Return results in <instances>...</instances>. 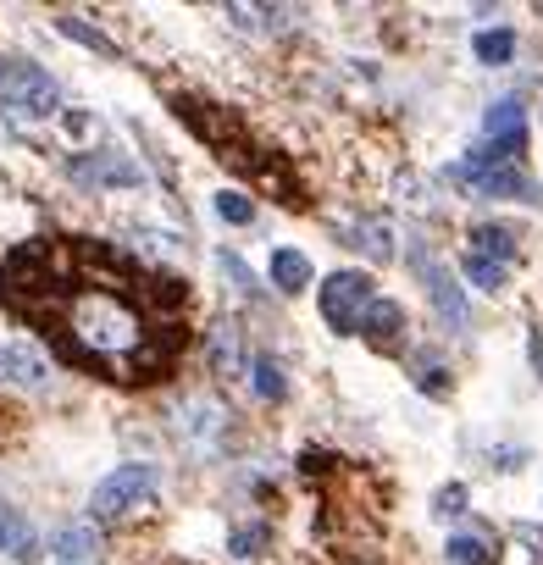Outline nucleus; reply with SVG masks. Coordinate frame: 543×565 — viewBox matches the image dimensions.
Wrapping results in <instances>:
<instances>
[{"instance_id":"29","label":"nucleus","mask_w":543,"mask_h":565,"mask_svg":"<svg viewBox=\"0 0 543 565\" xmlns=\"http://www.w3.org/2000/svg\"><path fill=\"white\" fill-rule=\"evenodd\" d=\"M521 538H527L532 549H543V527H521Z\"/></svg>"},{"instance_id":"7","label":"nucleus","mask_w":543,"mask_h":565,"mask_svg":"<svg viewBox=\"0 0 543 565\" xmlns=\"http://www.w3.org/2000/svg\"><path fill=\"white\" fill-rule=\"evenodd\" d=\"M483 133H488L483 150H494V156H505V161L521 167V156H527V111H521L516 100H499V106L483 117Z\"/></svg>"},{"instance_id":"6","label":"nucleus","mask_w":543,"mask_h":565,"mask_svg":"<svg viewBox=\"0 0 543 565\" xmlns=\"http://www.w3.org/2000/svg\"><path fill=\"white\" fill-rule=\"evenodd\" d=\"M377 283L372 277H361V272H333L322 283V322L333 327V333H361V316H366V305L377 300Z\"/></svg>"},{"instance_id":"14","label":"nucleus","mask_w":543,"mask_h":565,"mask_svg":"<svg viewBox=\"0 0 543 565\" xmlns=\"http://www.w3.org/2000/svg\"><path fill=\"white\" fill-rule=\"evenodd\" d=\"M444 560L449 565H499V543L488 532H455L444 543Z\"/></svg>"},{"instance_id":"4","label":"nucleus","mask_w":543,"mask_h":565,"mask_svg":"<svg viewBox=\"0 0 543 565\" xmlns=\"http://www.w3.org/2000/svg\"><path fill=\"white\" fill-rule=\"evenodd\" d=\"M0 106L12 117H50L61 106V89L56 78L28 67V61H0Z\"/></svg>"},{"instance_id":"16","label":"nucleus","mask_w":543,"mask_h":565,"mask_svg":"<svg viewBox=\"0 0 543 565\" xmlns=\"http://www.w3.org/2000/svg\"><path fill=\"white\" fill-rule=\"evenodd\" d=\"M471 255H488V261L510 266V255H516V233H510L505 222H477V228H471Z\"/></svg>"},{"instance_id":"18","label":"nucleus","mask_w":543,"mask_h":565,"mask_svg":"<svg viewBox=\"0 0 543 565\" xmlns=\"http://www.w3.org/2000/svg\"><path fill=\"white\" fill-rule=\"evenodd\" d=\"M471 50H477V61H488V67H505V61L516 56V34H510V28H483V34L471 39Z\"/></svg>"},{"instance_id":"5","label":"nucleus","mask_w":543,"mask_h":565,"mask_svg":"<svg viewBox=\"0 0 543 565\" xmlns=\"http://www.w3.org/2000/svg\"><path fill=\"white\" fill-rule=\"evenodd\" d=\"M455 178L471 183L477 194H494V200H532V194H538V183H532L516 161L494 156V150H471V156L455 167Z\"/></svg>"},{"instance_id":"11","label":"nucleus","mask_w":543,"mask_h":565,"mask_svg":"<svg viewBox=\"0 0 543 565\" xmlns=\"http://www.w3.org/2000/svg\"><path fill=\"white\" fill-rule=\"evenodd\" d=\"M0 377L17 388H45L50 383V366L39 361L28 344H0Z\"/></svg>"},{"instance_id":"26","label":"nucleus","mask_w":543,"mask_h":565,"mask_svg":"<svg viewBox=\"0 0 543 565\" xmlns=\"http://www.w3.org/2000/svg\"><path fill=\"white\" fill-rule=\"evenodd\" d=\"M416 388L422 394H449V372L438 361H422V372H416Z\"/></svg>"},{"instance_id":"10","label":"nucleus","mask_w":543,"mask_h":565,"mask_svg":"<svg viewBox=\"0 0 543 565\" xmlns=\"http://www.w3.org/2000/svg\"><path fill=\"white\" fill-rule=\"evenodd\" d=\"M206 361H211V372L217 377H239L244 372V327L239 322H217L211 327Z\"/></svg>"},{"instance_id":"24","label":"nucleus","mask_w":543,"mask_h":565,"mask_svg":"<svg viewBox=\"0 0 543 565\" xmlns=\"http://www.w3.org/2000/svg\"><path fill=\"white\" fill-rule=\"evenodd\" d=\"M261 549H266V527H239L228 538V554H239V560H255Z\"/></svg>"},{"instance_id":"25","label":"nucleus","mask_w":543,"mask_h":565,"mask_svg":"<svg viewBox=\"0 0 543 565\" xmlns=\"http://www.w3.org/2000/svg\"><path fill=\"white\" fill-rule=\"evenodd\" d=\"M222 272H228L233 283H239V294H250V300H255V294H261V283H255V272H250V266L239 261V255H228V250H222Z\"/></svg>"},{"instance_id":"27","label":"nucleus","mask_w":543,"mask_h":565,"mask_svg":"<svg viewBox=\"0 0 543 565\" xmlns=\"http://www.w3.org/2000/svg\"><path fill=\"white\" fill-rule=\"evenodd\" d=\"M438 516H466V488H460V482H449V488L438 493Z\"/></svg>"},{"instance_id":"15","label":"nucleus","mask_w":543,"mask_h":565,"mask_svg":"<svg viewBox=\"0 0 543 565\" xmlns=\"http://www.w3.org/2000/svg\"><path fill=\"white\" fill-rule=\"evenodd\" d=\"M272 289H283V294H300V289H311V261H305L300 250H272Z\"/></svg>"},{"instance_id":"8","label":"nucleus","mask_w":543,"mask_h":565,"mask_svg":"<svg viewBox=\"0 0 543 565\" xmlns=\"http://www.w3.org/2000/svg\"><path fill=\"white\" fill-rule=\"evenodd\" d=\"M416 272H422V283H427V294H433V311H438V322H449V327H466V294L455 289V277L444 272V266L433 261L427 250H416Z\"/></svg>"},{"instance_id":"9","label":"nucleus","mask_w":543,"mask_h":565,"mask_svg":"<svg viewBox=\"0 0 543 565\" xmlns=\"http://www.w3.org/2000/svg\"><path fill=\"white\" fill-rule=\"evenodd\" d=\"M361 333L372 338L377 349H394L399 338H405V305H399V300H383V294H377V300L366 305V316H361Z\"/></svg>"},{"instance_id":"1","label":"nucleus","mask_w":543,"mask_h":565,"mask_svg":"<svg viewBox=\"0 0 543 565\" xmlns=\"http://www.w3.org/2000/svg\"><path fill=\"white\" fill-rule=\"evenodd\" d=\"M0 294L17 316L45 327L61 361L111 383L161 377L183 338L178 283L89 239H34L12 250L0 261Z\"/></svg>"},{"instance_id":"3","label":"nucleus","mask_w":543,"mask_h":565,"mask_svg":"<svg viewBox=\"0 0 543 565\" xmlns=\"http://www.w3.org/2000/svg\"><path fill=\"white\" fill-rule=\"evenodd\" d=\"M228 405L222 399H211V394H194V399H183L178 410H172V427H178V438L194 449L200 460H217L222 455V444H228Z\"/></svg>"},{"instance_id":"22","label":"nucleus","mask_w":543,"mask_h":565,"mask_svg":"<svg viewBox=\"0 0 543 565\" xmlns=\"http://www.w3.org/2000/svg\"><path fill=\"white\" fill-rule=\"evenodd\" d=\"M56 28L67 39H78V45H89V50H100V56H117V45H111L106 34H100V28H89L84 17H56Z\"/></svg>"},{"instance_id":"2","label":"nucleus","mask_w":543,"mask_h":565,"mask_svg":"<svg viewBox=\"0 0 543 565\" xmlns=\"http://www.w3.org/2000/svg\"><path fill=\"white\" fill-rule=\"evenodd\" d=\"M156 488H161L156 466H117L95 493H89V510H95V521H122V516H133V510H145L150 499H156Z\"/></svg>"},{"instance_id":"12","label":"nucleus","mask_w":543,"mask_h":565,"mask_svg":"<svg viewBox=\"0 0 543 565\" xmlns=\"http://www.w3.org/2000/svg\"><path fill=\"white\" fill-rule=\"evenodd\" d=\"M56 554H61V565H95L100 560L95 521H73V527H61L56 532Z\"/></svg>"},{"instance_id":"23","label":"nucleus","mask_w":543,"mask_h":565,"mask_svg":"<svg viewBox=\"0 0 543 565\" xmlns=\"http://www.w3.org/2000/svg\"><path fill=\"white\" fill-rule=\"evenodd\" d=\"M217 217L233 222V228H250V222H255V205L244 200V194H228V189H222V194H217Z\"/></svg>"},{"instance_id":"19","label":"nucleus","mask_w":543,"mask_h":565,"mask_svg":"<svg viewBox=\"0 0 543 565\" xmlns=\"http://www.w3.org/2000/svg\"><path fill=\"white\" fill-rule=\"evenodd\" d=\"M355 244H361L372 261H388V255H394V228H388L383 217H366L361 228H355Z\"/></svg>"},{"instance_id":"28","label":"nucleus","mask_w":543,"mask_h":565,"mask_svg":"<svg viewBox=\"0 0 543 565\" xmlns=\"http://www.w3.org/2000/svg\"><path fill=\"white\" fill-rule=\"evenodd\" d=\"M527 361H532V372L543 377V333H532V338H527Z\"/></svg>"},{"instance_id":"21","label":"nucleus","mask_w":543,"mask_h":565,"mask_svg":"<svg viewBox=\"0 0 543 565\" xmlns=\"http://www.w3.org/2000/svg\"><path fill=\"white\" fill-rule=\"evenodd\" d=\"M466 277L477 283V289H488V294H499L510 283V266H499V261H488V255H466Z\"/></svg>"},{"instance_id":"17","label":"nucleus","mask_w":543,"mask_h":565,"mask_svg":"<svg viewBox=\"0 0 543 565\" xmlns=\"http://www.w3.org/2000/svg\"><path fill=\"white\" fill-rule=\"evenodd\" d=\"M73 172L84 183H139V167H128L117 156H84V161H73Z\"/></svg>"},{"instance_id":"13","label":"nucleus","mask_w":543,"mask_h":565,"mask_svg":"<svg viewBox=\"0 0 543 565\" xmlns=\"http://www.w3.org/2000/svg\"><path fill=\"white\" fill-rule=\"evenodd\" d=\"M0 549L12 554V560H39V538H34V527L23 521V510H12V505H0Z\"/></svg>"},{"instance_id":"20","label":"nucleus","mask_w":543,"mask_h":565,"mask_svg":"<svg viewBox=\"0 0 543 565\" xmlns=\"http://www.w3.org/2000/svg\"><path fill=\"white\" fill-rule=\"evenodd\" d=\"M250 377H255V394H261V399H283V394H289V383H283V366L272 361V355H255V361H250Z\"/></svg>"}]
</instances>
